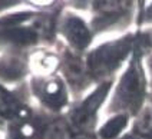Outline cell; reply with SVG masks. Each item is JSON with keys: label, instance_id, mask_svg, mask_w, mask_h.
Returning <instances> with one entry per match:
<instances>
[{"label": "cell", "instance_id": "6da1fadb", "mask_svg": "<svg viewBox=\"0 0 152 139\" xmlns=\"http://www.w3.org/2000/svg\"><path fill=\"white\" fill-rule=\"evenodd\" d=\"M68 35L69 39L72 40V43L77 44L80 47H83L89 40V33L85 29L83 23H80L79 20H73L72 23H69L68 26Z\"/></svg>", "mask_w": 152, "mask_h": 139}, {"label": "cell", "instance_id": "7a4b0ae2", "mask_svg": "<svg viewBox=\"0 0 152 139\" xmlns=\"http://www.w3.org/2000/svg\"><path fill=\"white\" fill-rule=\"evenodd\" d=\"M7 39L17 42V43H29L33 40V35L29 33L27 30H22V29H15V30H10L6 33Z\"/></svg>", "mask_w": 152, "mask_h": 139}, {"label": "cell", "instance_id": "3957f363", "mask_svg": "<svg viewBox=\"0 0 152 139\" xmlns=\"http://www.w3.org/2000/svg\"><path fill=\"white\" fill-rule=\"evenodd\" d=\"M125 118H116V119H112V121L105 126V129L102 130V135L103 136H113L119 129H122V126L125 125Z\"/></svg>", "mask_w": 152, "mask_h": 139}, {"label": "cell", "instance_id": "277c9868", "mask_svg": "<svg viewBox=\"0 0 152 139\" xmlns=\"http://www.w3.org/2000/svg\"><path fill=\"white\" fill-rule=\"evenodd\" d=\"M20 75V69L15 66V63H3L0 65V76L7 79H15Z\"/></svg>", "mask_w": 152, "mask_h": 139}, {"label": "cell", "instance_id": "5b68a950", "mask_svg": "<svg viewBox=\"0 0 152 139\" xmlns=\"http://www.w3.org/2000/svg\"><path fill=\"white\" fill-rule=\"evenodd\" d=\"M49 139H68L66 130L62 126H53L49 133Z\"/></svg>", "mask_w": 152, "mask_h": 139}, {"label": "cell", "instance_id": "8992f818", "mask_svg": "<svg viewBox=\"0 0 152 139\" xmlns=\"http://www.w3.org/2000/svg\"><path fill=\"white\" fill-rule=\"evenodd\" d=\"M13 0H0V7H3V6H7V4H10Z\"/></svg>", "mask_w": 152, "mask_h": 139}]
</instances>
